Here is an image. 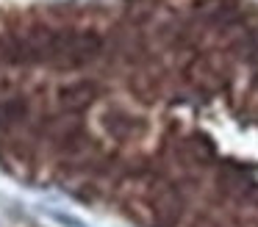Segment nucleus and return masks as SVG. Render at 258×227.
<instances>
[{
  "label": "nucleus",
  "mask_w": 258,
  "mask_h": 227,
  "mask_svg": "<svg viewBox=\"0 0 258 227\" xmlns=\"http://www.w3.org/2000/svg\"><path fill=\"white\" fill-rule=\"evenodd\" d=\"M47 216H50L53 221H58L61 227H89L84 219H78V216H73V213H64V210H47Z\"/></svg>",
  "instance_id": "1"
}]
</instances>
